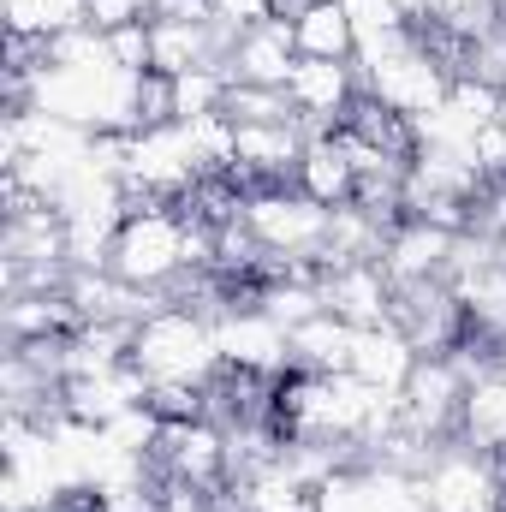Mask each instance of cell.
<instances>
[{
  "label": "cell",
  "mask_w": 506,
  "mask_h": 512,
  "mask_svg": "<svg viewBox=\"0 0 506 512\" xmlns=\"http://www.w3.org/2000/svg\"><path fill=\"white\" fill-rule=\"evenodd\" d=\"M286 102L310 131H340L352 120V108L364 102L358 66L352 60H298L286 78Z\"/></svg>",
  "instance_id": "9c48e42d"
},
{
  "label": "cell",
  "mask_w": 506,
  "mask_h": 512,
  "mask_svg": "<svg viewBox=\"0 0 506 512\" xmlns=\"http://www.w3.org/2000/svg\"><path fill=\"white\" fill-rule=\"evenodd\" d=\"M108 268L131 286H143V292H167L191 268V215H185V203H131Z\"/></svg>",
  "instance_id": "3957f363"
},
{
  "label": "cell",
  "mask_w": 506,
  "mask_h": 512,
  "mask_svg": "<svg viewBox=\"0 0 506 512\" xmlns=\"http://www.w3.org/2000/svg\"><path fill=\"white\" fill-rule=\"evenodd\" d=\"M316 274H322L328 310L346 316L352 328H381V322H393L399 286H393V274L381 268L376 256H370V262H334V268H316Z\"/></svg>",
  "instance_id": "7c38bea8"
},
{
  "label": "cell",
  "mask_w": 506,
  "mask_h": 512,
  "mask_svg": "<svg viewBox=\"0 0 506 512\" xmlns=\"http://www.w3.org/2000/svg\"><path fill=\"white\" fill-rule=\"evenodd\" d=\"M310 149V126L292 114V120H256L239 126V149H233V179L251 191V185H286L298 173Z\"/></svg>",
  "instance_id": "8fae6325"
},
{
  "label": "cell",
  "mask_w": 506,
  "mask_h": 512,
  "mask_svg": "<svg viewBox=\"0 0 506 512\" xmlns=\"http://www.w3.org/2000/svg\"><path fill=\"white\" fill-rule=\"evenodd\" d=\"M417 340L399 328V322H381V328H358V352H352V376L370 382L376 393H405L411 370H417Z\"/></svg>",
  "instance_id": "2e32d148"
},
{
  "label": "cell",
  "mask_w": 506,
  "mask_h": 512,
  "mask_svg": "<svg viewBox=\"0 0 506 512\" xmlns=\"http://www.w3.org/2000/svg\"><path fill=\"white\" fill-rule=\"evenodd\" d=\"M215 346H221V364L233 376H251V382L292 376V328H280L256 298L215 310Z\"/></svg>",
  "instance_id": "8992f818"
},
{
  "label": "cell",
  "mask_w": 506,
  "mask_h": 512,
  "mask_svg": "<svg viewBox=\"0 0 506 512\" xmlns=\"http://www.w3.org/2000/svg\"><path fill=\"white\" fill-rule=\"evenodd\" d=\"M84 18L108 36V30H120V24H137V18H149V0H84Z\"/></svg>",
  "instance_id": "83f0119b"
},
{
  "label": "cell",
  "mask_w": 506,
  "mask_h": 512,
  "mask_svg": "<svg viewBox=\"0 0 506 512\" xmlns=\"http://www.w3.org/2000/svg\"><path fill=\"white\" fill-rule=\"evenodd\" d=\"M215 6V24L221 30H251V24H262V18H274V0H209Z\"/></svg>",
  "instance_id": "f1b7e54d"
},
{
  "label": "cell",
  "mask_w": 506,
  "mask_h": 512,
  "mask_svg": "<svg viewBox=\"0 0 506 512\" xmlns=\"http://www.w3.org/2000/svg\"><path fill=\"white\" fill-rule=\"evenodd\" d=\"M459 435L483 453L506 459V376L501 370H483L471 393H465V411H459Z\"/></svg>",
  "instance_id": "44dd1931"
},
{
  "label": "cell",
  "mask_w": 506,
  "mask_h": 512,
  "mask_svg": "<svg viewBox=\"0 0 506 512\" xmlns=\"http://www.w3.org/2000/svg\"><path fill=\"white\" fill-rule=\"evenodd\" d=\"M465 393H471V370L453 358V352H423L411 382H405V429L429 435V441H453L459 435V411H465Z\"/></svg>",
  "instance_id": "52a82bcc"
},
{
  "label": "cell",
  "mask_w": 506,
  "mask_h": 512,
  "mask_svg": "<svg viewBox=\"0 0 506 512\" xmlns=\"http://www.w3.org/2000/svg\"><path fill=\"white\" fill-rule=\"evenodd\" d=\"M6 334H12V346L78 334V310L66 304V286L60 292H6Z\"/></svg>",
  "instance_id": "ffe728a7"
},
{
  "label": "cell",
  "mask_w": 506,
  "mask_h": 512,
  "mask_svg": "<svg viewBox=\"0 0 506 512\" xmlns=\"http://www.w3.org/2000/svg\"><path fill=\"white\" fill-rule=\"evenodd\" d=\"M447 292L459 298L471 334H483L489 346H506V256L483 262V268H465L447 280Z\"/></svg>",
  "instance_id": "e0dca14e"
},
{
  "label": "cell",
  "mask_w": 506,
  "mask_h": 512,
  "mask_svg": "<svg viewBox=\"0 0 506 512\" xmlns=\"http://www.w3.org/2000/svg\"><path fill=\"white\" fill-rule=\"evenodd\" d=\"M0 12H6V36H24V42H54L90 24L84 0H0Z\"/></svg>",
  "instance_id": "7402d4cb"
},
{
  "label": "cell",
  "mask_w": 506,
  "mask_h": 512,
  "mask_svg": "<svg viewBox=\"0 0 506 512\" xmlns=\"http://www.w3.org/2000/svg\"><path fill=\"white\" fill-rule=\"evenodd\" d=\"M108 54H114L120 72H149V60H155V54H149V18L108 30Z\"/></svg>",
  "instance_id": "4316f807"
},
{
  "label": "cell",
  "mask_w": 506,
  "mask_h": 512,
  "mask_svg": "<svg viewBox=\"0 0 506 512\" xmlns=\"http://www.w3.org/2000/svg\"><path fill=\"white\" fill-rule=\"evenodd\" d=\"M352 66H358V60H352ZM453 78H459V66H453L447 48L429 42V30H417V36L399 42L393 54L358 66L364 102H376L381 114H393V120H405V126L423 120V114H435V108L453 96Z\"/></svg>",
  "instance_id": "7a4b0ae2"
},
{
  "label": "cell",
  "mask_w": 506,
  "mask_h": 512,
  "mask_svg": "<svg viewBox=\"0 0 506 512\" xmlns=\"http://www.w3.org/2000/svg\"><path fill=\"white\" fill-rule=\"evenodd\" d=\"M227 120H233V126L292 120V102H286V90H268V84H233V90H227Z\"/></svg>",
  "instance_id": "d4e9b609"
},
{
  "label": "cell",
  "mask_w": 506,
  "mask_h": 512,
  "mask_svg": "<svg viewBox=\"0 0 506 512\" xmlns=\"http://www.w3.org/2000/svg\"><path fill=\"white\" fill-rule=\"evenodd\" d=\"M292 185H298L310 203H322V209L358 203V167H352V155H346L340 131H310V149H304V161H298Z\"/></svg>",
  "instance_id": "9a60e30c"
},
{
  "label": "cell",
  "mask_w": 506,
  "mask_h": 512,
  "mask_svg": "<svg viewBox=\"0 0 506 512\" xmlns=\"http://www.w3.org/2000/svg\"><path fill=\"white\" fill-rule=\"evenodd\" d=\"M227 66H191L173 78V120H203V114H227Z\"/></svg>",
  "instance_id": "603a6c76"
},
{
  "label": "cell",
  "mask_w": 506,
  "mask_h": 512,
  "mask_svg": "<svg viewBox=\"0 0 506 512\" xmlns=\"http://www.w3.org/2000/svg\"><path fill=\"white\" fill-rule=\"evenodd\" d=\"M340 6H346V18H352V30H358V48L376 42V36H393V30H417L393 0H340Z\"/></svg>",
  "instance_id": "484cf974"
},
{
  "label": "cell",
  "mask_w": 506,
  "mask_h": 512,
  "mask_svg": "<svg viewBox=\"0 0 506 512\" xmlns=\"http://www.w3.org/2000/svg\"><path fill=\"white\" fill-rule=\"evenodd\" d=\"M66 399V417H84V423H114L131 405H149V376L137 364H114V370H90V376H66L60 387Z\"/></svg>",
  "instance_id": "5bb4252c"
},
{
  "label": "cell",
  "mask_w": 506,
  "mask_h": 512,
  "mask_svg": "<svg viewBox=\"0 0 506 512\" xmlns=\"http://www.w3.org/2000/svg\"><path fill=\"white\" fill-rule=\"evenodd\" d=\"M328 215L334 209L310 203L298 185H251L245 191V227L280 268H322Z\"/></svg>",
  "instance_id": "277c9868"
},
{
  "label": "cell",
  "mask_w": 506,
  "mask_h": 512,
  "mask_svg": "<svg viewBox=\"0 0 506 512\" xmlns=\"http://www.w3.org/2000/svg\"><path fill=\"white\" fill-rule=\"evenodd\" d=\"M292 36H298V60H358V30L340 0H310L292 18Z\"/></svg>",
  "instance_id": "d6986e66"
},
{
  "label": "cell",
  "mask_w": 506,
  "mask_h": 512,
  "mask_svg": "<svg viewBox=\"0 0 506 512\" xmlns=\"http://www.w3.org/2000/svg\"><path fill=\"white\" fill-rule=\"evenodd\" d=\"M453 251H459V233H453V227H441V221H417V215H399L393 233H387L381 268L393 274L399 292H411V286H435V280H447Z\"/></svg>",
  "instance_id": "30bf717a"
},
{
  "label": "cell",
  "mask_w": 506,
  "mask_h": 512,
  "mask_svg": "<svg viewBox=\"0 0 506 512\" xmlns=\"http://www.w3.org/2000/svg\"><path fill=\"white\" fill-rule=\"evenodd\" d=\"M221 66H227L233 84H268V90H286V78H292V66H298L292 18H262V24H251V30H239Z\"/></svg>",
  "instance_id": "4fadbf2b"
},
{
  "label": "cell",
  "mask_w": 506,
  "mask_h": 512,
  "mask_svg": "<svg viewBox=\"0 0 506 512\" xmlns=\"http://www.w3.org/2000/svg\"><path fill=\"white\" fill-rule=\"evenodd\" d=\"M316 512H381V495H376V477L370 465H340L322 489H316Z\"/></svg>",
  "instance_id": "cb8c5ba5"
},
{
  "label": "cell",
  "mask_w": 506,
  "mask_h": 512,
  "mask_svg": "<svg viewBox=\"0 0 506 512\" xmlns=\"http://www.w3.org/2000/svg\"><path fill=\"white\" fill-rule=\"evenodd\" d=\"M149 18H179V24H215L209 0H149Z\"/></svg>",
  "instance_id": "f546056e"
},
{
  "label": "cell",
  "mask_w": 506,
  "mask_h": 512,
  "mask_svg": "<svg viewBox=\"0 0 506 512\" xmlns=\"http://www.w3.org/2000/svg\"><path fill=\"white\" fill-rule=\"evenodd\" d=\"M393 6H399V12H405V18H411L417 30H423V0H393Z\"/></svg>",
  "instance_id": "4dcf8cb0"
},
{
  "label": "cell",
  "mask_w": 506,
  "mask_h": 512,
  "mask_svg": "<svg viewBox=\"0 0 506 512\" xmlns=\"http://www.w3.org/2000/svg\"><path fill=\"white\" fill-rule=\"evenodd\" d=\"M126 179L131 203H185L197 185H203V167H197V149H191V131L179 120L167 126H137L126 137Z\"/></svg>",
  "instance_id": "5b68a950"
},
{
  "label": "cell",
  "mask_w": 506,
  "mask_h": 512,
  "mask_svg": "<svg viewBox=\"0 0 506 512\" xmlns=\"http://www.w3.org/2000/svg\"><path fill=\"white\" fill-rule=\"evenodd\" d=\"M352 352H358V328L334 310L292 328V370H304V376H340V370H352Z\"/></svg>",
  "instance_id": "ac0fdd59"
},
{
  "label": "cell",
  "mask_w": 506,
  "mask_h": 512,
  "mask_svg": "<svg viewBox=\"0 0 506 512\" xmlns=\"http://www.w3.org/2000/svg\"><path fill=\"white\" fill-rule=\"evenodd\" d=\"M155 465L161 477L173 483H191L203 495H221L233 483V465H227V429L215 417H185V423H167L161 447H155Z\"/></svg>",
  "instance_id": "ba28073f"
},
{
  "label": "cell",
  "mask_w": 506,
  "mask_h": 512,
  "mask_svg": "<svg viewBox=\"0 0 506 512\" xmlns=\"http://www.w3.org/2000/svg\"><path fill=\"white\" fill-rule=\"evenodd\" d=\"M501 18H506V0H501Z\"/></svg>",
  "instance_id": "1f68e13d"
},
{
  "label": "cell",
  "mask_w": 506,
  "mask_h": 512,
  "mask_svg": "<svg viewBox=\"0 0 506 512\" xmlns=\"http://www.w3.org/2000/svg\"><path fill=\"white\" fill-rule=\"evenodd\" d=\"M131 364L149 376V387H215V376L227 370L221 364V346H215V316L197 310V304H167L155 310L149 322H137V340H131Z\"/></svg>",
  "instance_id": "6da1fadb"
}]
</instances>
